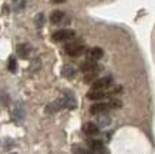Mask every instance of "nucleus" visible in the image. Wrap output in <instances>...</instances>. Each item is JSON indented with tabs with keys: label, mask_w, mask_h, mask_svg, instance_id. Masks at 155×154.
<instances>
[{
	"label": "nucleus",
	"mask_w": 155,
	"mask_h": 154,
	"mask_svg": "<svg viewBox=\"0 0 155 154\" xmlns=\"http://www.w3.org/2000/svg\"><path fill=\"white\" fill-rule=\"evenodd\" d=\"M88 145H90V149L93 150V151H101V150L104 149L103 143H101V141H98V140H91V141H88Z\"/></svg>",
	"instance_id": "nucleus-10"
},
{
	"label": "nucleus",
	"mask_w": 155,
	"mask_h": 154,
	"mask_svg": "<svg viewBox=\"0 0 155 154\" xmlns=\"http://www.w3.org/2000/svg\"><path fill=\"white\" fill-rule=\"evenodd\" d=\"M12 154H16V153H12Z\"/></svg>",
	"instance_id": "nucleus-16"
},
{
	"label": "nucleus",
	"mask_w": 155,
	"mask_h": 154,
	"mask_svg": "<svg viewBox=\"0 0 155 154\" xmlns=\"http://www.w3.org/2000/svg\"><path fill=\"white\" fill-rule=\"evenodd\" d=\"M83 131H84L87 135H97L100 128L95 123H85L84 126H83Z\"/></svg>",
	"instance_id": "nucleus-6"
},
{
	"label": "nucleus",
	"mask_w": 155,
	"mask_h": 154,
	"mask_svg": "<svg viewBox=\"0 0 155 154\" xmlns=\"http://www.w3.org/2000/svg\"><path fill=\"white\" fill-rule=\"evenodd\" d=\"M51 2L54 3V5H60V3H64L66 0H51Z\"/></svg>",
	"instance_id": "nucleus-15"
},
{
	"label": "nucleus",
	"mask_w": 155,
	"mask_h": 154,
	"mask_svg": "<svg viewBox=\"0 0 155 154\" xmlns=\"http://www.w3.org/2000/svg\"><path fill=\"white\" fill-rule=\"evenodd\" d=\"M98 69V66L95 63L94 60H90V61H85L81 64V70L83 71H88V73H94L95 70Z\"/></svg>",
	"instance_id": "nucleus-8"
},
{
	"label": "nucleus",
	"mask_w": 155,
	"mask_h": 154,
	"mask_svg": "<svg viewBox=\"0 0 155 154\" xmlns=\"http://www.w3.org/2000/svg\"><path fill=\"white\" fill-rule=\"evenodd\" d=\"M17 53L20 57H27L28 56V46L27 44H19L17 46Z\"/></svg>",
	"instance_id": "nucleus-11"
},
{
	"label": "nucleus",
	"mask_w": 155,
	"mask_h": 154,
	"mask_svg": "<svg viewBox=\"0 0 155 154\" xmlns=\"http://www.w3.org/2000/svg\"><path fill=\"white\" fill-rule=\"evenodd\" d=\"M63 19H64V13H63L61 10H54V12L51 13V16H50V22L54 23V24L60 23Z\"/></svg>",
	"instance_id": "nucleus-9"
},
{
	"label": "nucleus",
	"mask_w": 155,
	"mask_h": 154,
	"mask_svg": "<svg viewBox=\"0 0 155 154\" xmlns=\"http://www.w3.org/2000/svg\"><path fill=\"white\" fill-rule=\"evenodd\" d=\"M63 73H64V76H66V77H74L75 70L73 69V67H71V66H67V67H64Z\"/></svg>",
	"instance_id": "nucleus-12"
},
{
	"label": "nucleus",
	"mask_w": 155,
	"mask_h": 154,
	"mask_svg": "<svg viewBox=\"0 0 155 154\" xmlns=\"http://www.w3.org/2000/svg\"><path fill=\"white\" fill-rule=\"evenodd\" d=\"M75 32L74 30H70V29H61V30H57V32L53 33L51 39L54 42H67V40H71L74 39Z\"/></svg>",
	"instance_id": "nucleus-3"
},
{
	"label": "nucleus",
	"mask_w": 155,
	"mask_h": 154,
	"mask_svg": "<svg viewBox=\"0 0 155 154\" xmlns=\"http://www.w3.org/2000/svg\"><path fill=\"white\" fill-rule=\"evenodd\" d=\"M121 103L113 98L111 101H98V103H94L91 107H90V113L91 114H100V113H105L108 111L110 108H115V107H120Z\"/></svg>",
	"instance_id": "nucleus-1"
},
{
	"label": "nucleus",
	"mask_w": 155,
	"mask_h": 154,
	"mask_svg": "<svg viewBox=\"0 0 155 154\" xmlns=\"http://www.w3.org/2000/svg\"><path fill=\"white\" fill-rule=\"evenodd\" d=\"M111 84H113V77H101V79H97L94 83L91 84V87L93 90H107L111 87Z\"/></svg>",
	"instance_id": "nucleus-5"
},
{
	"label": "nucleus",
	"mask_w": 155,
	"mask_h": 154,
	"mask_svg": "<svg viewBox=\"0 0 155 154\" xmlns=\"http://www.w3.org/2000/svg\"><path fill=\"white\" fill-rule=\"evenodd\" d=\"M121 91V87H117V89H113V90H91L87 93V98L90 100H94V101H98L101 98H105V97H110L115 93H120Z\"/></svg>",
	"instance_id": "nucleus-2"
},
{
	"label": "nucleus",
	"mask_w": 155,
	"mask_h": 154,
	"mask_svg": "<svg viewBox=\"0 0 155 154\" xmlns=\"http://www.w3.org/2000/svg\"><path fill=\"white\" fill-rule=\"evenodd\" d=\"M9 70L13 73V71H16V60H14L13 57H10L9 59Z\"/></svg>",
	"instance_id": "nucleus-13"
},
{
	"label": "nucleus",
	"mask_w": 155,
	"mask_h": 154,
	"mask_svg": "<svg viewBox=\"0 0 155 154\" xmlns=\"http://www.w3.org/2000/svg\"><path fill=\"white\" fill-rule=\"evenodd\" d=\"M94 79H95V74H94V73H90V74L87 76L84 80H85V83H90L91 80H94Z\"/></svg>",
	"instance_id": "nucleus-14"
},
{
	"label": "nucleus",
	"mask_w": 155,
	"mask_h": 154,
	"mask_svg": "<svg viewBox=\"0 0 155 154\" xmlns=\"http://www.w3.org/2000/svg\"><path fill=\"white\" fill-rule=\"evenodd\" d=\"M64 51H66L68 56L77 57V56H80V54H83V53H84V46H83L81 43L71 42V43H68V44H66V46H64Z\"/></svg>",
	"instance_id": "nucleus-4"
},
{
	"label": "nucleus",
	"mask_w": 155,
	"mask_h": 154,
	"mask_svg": "<svg viewBox=\"0 0 155 154\" xmlns=\"http://www.w3.org/2000/svg\"><path fill=\"white\" fill-rule=\"evenodd\" d=\"M104 56V51H103V49L101 47H93L91 50H90V53H88V57L91 59V60H100L101 57Z\"/></svg>",
	"instance_id": "nucleus-7"
}]
</instances>
